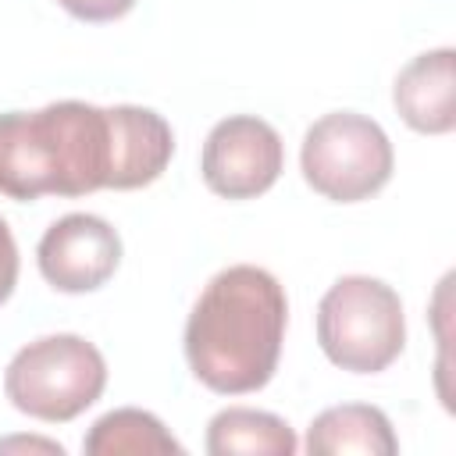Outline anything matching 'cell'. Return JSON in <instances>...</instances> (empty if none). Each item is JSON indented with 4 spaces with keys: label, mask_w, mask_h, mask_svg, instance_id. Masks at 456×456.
<instances>
[{
    "label": "cell",
    "mask_w": 456,
    "mask_h": 456,
    "mask_svg": "<svg viewBox=\"0 0 456 456\" xmlns=\"http://www.w3.org/2000/svg\"><path fill=\"white\" fill-rule=\"evenodd\" d=\"M289 299L281 281L256 264L217 271L185 321V360L200 385L217 395L264 388L281 356Z\"/></svg>",
    "instance_id": "cell-1"
},
{
    "label": "cell",
    "mask_w": 456,
    "mask_h": 456,
    "mask_svg": "<svg viewBox=\"0 0 456 456\" xmlns=\"http://www.w3.org/2000/svg\"><path fill=\"white\" fill-rule=\"evenodd\" d=\"M118 189V114L82 100L0 114V192L11 200Z\"/></svg>",
    "instance_id": "cell-2"
},
{
    "label": "cell",
    "mask_w": 456,
    "mask_h": 456,
    "mask_svg": "<svg viewBox=\"0 0 456 456\" xmlns=\"http://www.w3.org/2000/svg\"><path fill=\"white\" fill-rule=\"evenodd\" d=\"M317 342L342 370L378 374L392 367L406 346L399 292L370 274L338 278L317 303Z\"/></svg>",
    "instance_id": "cell-3"
},
{
    "label": "cell",
    "mask_w": 456,
    "mask_h": 456,
    "mask_svg": "<svg viewBox=\"0 0 456 456\" xmlns=\"http://www.w3.org/2000/svg\"><path fill=\"white\" fill-rule=\"evenodd\" d=\"M107 388V360L82 335H43L21 346L4 370V395L18 413L68 424Z\"/></svg>",
    "instance_id": "cell-4"
},
{
    "label": "cell",
    "mask_w": 456,
    "mask_h": 456,
    "mask_svg": "<svg viewBox=\"0 0 456 456\" xmlns=\"http://www.w3.org/2000/svg\"><path fill=\"white\" fill-rule=\"evenodd\" d=\"M299 167L324 200L360 203L388 185L395 153L378 121L356 110H331L306 128Z\"/></svg>",
    "instance_id": "cell-5"
},
{
    "label": "cell",
    "mask_w": 456,
    "mask_h": 456,
    "mask_svg": "<svg viewBox=\"0 0 456 456\" xmlns=\"http://www.w3.org/2000/svg\"><path fill=\"white\" fill-rule=\"evenodd\" d=\"M285 167V146L274 125L253 114H232L207 132L200 175L210 192L224 200L264 196Z\"/></svg>",
    "instance_id": "cell-6"
},
{
    "label": "cell",
    "mask_w": 456,
    "mask_h": 456,
    "mask_svg": "<svg viewBox=\"0 0 456 456\" xmlns=\"http://www.w3.org/2000/svg\"><path fill=\"white\" fill-rule=\"evenodd\" d=\"M36 264L57 292H96L121 264V235L96 214H64L43 232Z\"/></svg>",
    "instance_id": "cell-7"
},
{
    "label": "cell",
    "mask_w": 456,
    "mask_h": 456,
    "mask_svg": "<svg viewBox=\"0 0 456 456\" xmlns=\"http://www.w3.org/2000/svg\"><path fill=\"white\" fill-rule=\"evenodd\" d=\"M399 118L420 135H445L456 128V50L438 46L417 53L392 86Z\"/></svg>",
    "instance_id": "cell-8"
},
{
    "label": "cell",
    "mask_w": 456,
    "mask_h": 456,
    "mask_svg": "<svg viewBox=\"0 0 456 456\" xmlns=\"http://www.w3.org/2000/svg\"><path fill=\"white\" fill-rule=\"evenodd\" d=\"M306 452L310 456H392L399 449V438L392 431V420L367 403H342L317 413L306 428Z\"/></svg>",
    "instance_id": "cell-9"
},
{
    "label": "cell",
    "mask_w": 456,
    "mask_h": 456,
    "mask_svg": "<svg viewBox=\"0 0 456 456\" xmlns=\"http://www.w3.org/2000/svg\"><path fill=\"white\" fill-rule=\"evenodd\" d=\"M299 449L296 431L267 410L228 406L207 424L210 456H292Z\"/></svg>",
    "instance_id": "cell-10"
},
{
    "label": "cell",
    "mask_w": 456,
    "mask_h": 456,
    "mask_svg": "<svg viewBox=\"0 0 456 456\" xmlns=\"http://www.w3.org/2000/svg\"><path fill=\"white\" fill-rule=\"evenodd\" d=\"M86 456H167V452H185L182 442L164 428L160 417L150 410L121 406L93 420L89 435L82 438Z\"/></svg>",
    "instance_id": "cell-11"
},
{
    "label": "cell",
    "mask_w": 456,
    "mask_h": 456,
    "mask_svg": "<svg viewBox=\"0 0 456 456\" xmlns=\"http://www.w3.org/2000/svg\"><path fill=\"white\" fill-rule=\"evenodd\" d=\"M71 18H78V21H93V25H100V21H118V18H125L132 7H135V0H57Z\"/></svg>",
    "instance_id": "cell-12"
},
{
    "label": "cell",
    "mask_w": 456,
    "mask_h": 456,
    "mask_svg": "<svg viewBox=\"0 0 456 456\" xmlns=\"http://www.w3.org/2000/svg\"><path fill=\"white\" fill-rule=\"evenodd\" d=\"M14 285H18V242H14L7 221L0 217V303L11 299Z\"/></svg>",
    "instance_id": "cell-13"
},
{
    "label": "cell",
    "mask_w": 456,
    "mask_h": 456,
    "mask_svg": "<svg viewBox=\"0 0 456 456\" xmlns=\"http://www.w3.org/2000/svg\"><path fill=\"white\" fill-rule=\"evenodd\" d=\"M7 449H43V452L64 456V445L61 442H46V438H4L0 442V452H7Z\"/></svg>",
    "instance_id": "cell-14"
}]
</instances>
